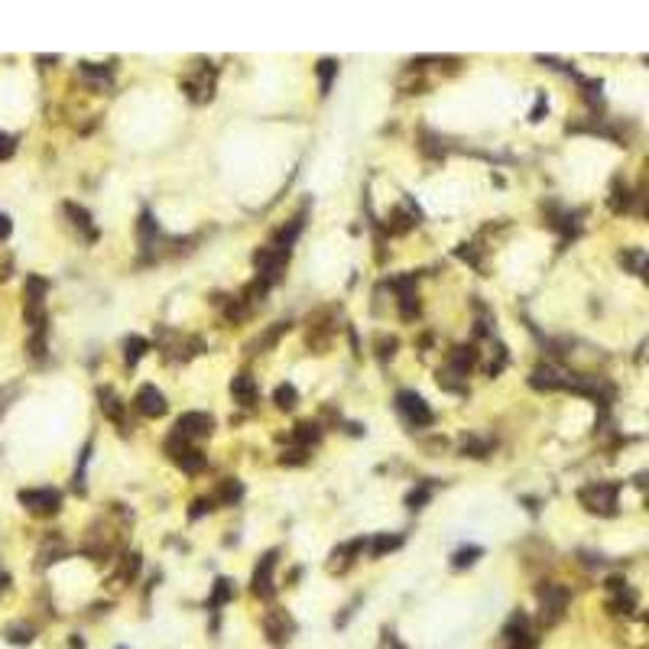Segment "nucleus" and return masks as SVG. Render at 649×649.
<instances>
[{"mask_svg":"<svg viewBox=\"0 0 649 649\" xmlns=\"http://www.w3.org/2000/svg\"><path fill=\"white\" fill-rule=\"evenodd\" d=\"M273 399H276L279 409H292V406H296V399H299V393H296V386H292V384H283V386H276Z\"/></svg>","mask_w":649,"mask_h":649,"instance_id":"17","label":"nucleus"},{"mask_svg":"<svg viewBox=\"0 0 649 649\" xmlns=\"http://www.w3.org/2000/svg\"><path fill=\"white\" fill-rule=\"evenodd\" d=\"M614 195H620V189H617V192H614ZM627 189H623V208H627V202H630V198H627ZM610 208H614V211H620V198H617V202H614V205H610Z\"/></svg>","mask_w":649,"mask_h":649,"instance_id":"31","label":"nucleus"},{"mask_svg":"<svg viewBox=\"0 0 649 649\" xmlns=\"http://www.w3.org/2000/svg\"><path fill=\"white\" fill-rule=\"evenodd\" d=\"M565 377L568 373H562V370H555V367H536L532 370V377H529V384L536 386V390H565Z\"/></svg>","mask_w":649,"mask_h":649,"instance_id":"11","label":"nucleus"},{"mask_svg":"<svg viewBox=\"0 0 649 649\" xmlns=\"http://www.w3.org/2000/svg\"><path fill=\"white\" fill-rule=\"evenodd\" d=\"M169 455L176 458V464H179L182 471H202L205 468V455L198 451V448H185V438H182V445H176L169 438Z\"/></svg>","mask_w":649,"mask_h":649,"instance_id":"9","label":"nucleus"},{"mask_svg":"<svg viewBox=\"0 0 649 649\" xmlns=\"http://www.w3.org/2000/svg\"><path fill=\"white\" fill-rule=\"evenodd\" d=\"M133 403H137V409L143 415H162L166 413V396H162L156 386H140Z\"/></svg>","mask_w":649,"mask_h":649,"instance_id":"10","label":"nucleus"},{"mask_svg":"<svg viewBox=\"0 0 649 649\" xmlns=\"http://www.w3.org/2000/svg\"><path fill=\"white\" fill-rule=\"evenodd\" d=\"M65 211H68V218L75 221V227H82V231H88V237H97V231L91 227V214L82 208V205H75V202H68L65 205Z\"/></svg>","mask_w":649,"mask_h":649,"instance_id":"14","label":"nucleus"},{"mask_svg":"<svg viewBox=\"0 0 649 649\" xmlns=\"http://www.w3.org/2000/svg\"><path fill=\"white\" fill-rule=\"evenodd\" d=\"M20 503L30 513H36V516H49V513L59 510L62 497H59V490H53V487H36V490H23Z\"/></svg>","mask_w":649,"mask_h":649,"instance_id":"4","label":"nucleus"},{"mask_svg":"<svg viewBox=\"0 0 649 649\" xmlns=\"http://www.w3.org/2000/svg\"><path fill=\"white\" fill-rule=\"evenodd\" d=\"M7 234H10V218H7V214H0V241H3Z\"/></svg>","mask_w":649,"mask_h":649,"instance_id":"30","label":"nucleus"},{"mask_svg":"<svg viewBox=\"0 0 649 649\" xmlns=\"http://www.w3.org/2000/svg\"><path fill=\"white\" fill-rule=\"evenodd\" d=\"M396 409L403 413V419L409 422V426L422 429V426H432V409L426 406V399L419 393H413V390H403V393H396Z\"/></svg>","mask_w":649,"mask_h":649,"instance_id":"1","label":"nucleus"},{"mask_svg":"<svg viewBox=\"0 0 649 649\" xmlns=\"http://www.w3.org/2000/svg\"><path fill=\"white\" fill-rule=\"evenodd\" d=\"M543 111H545V97H539V101H536V107H532L529 120H539V117H543Z\"/></svg>","mask_w":649,"mask_h":649,"instance_id":"29","label":"nucleus"},{"mask_svg":"<svg viewBox=\"0 0 649 649\" xmlns=\"http://www.w3.org/2000/svg\"><path fill=\"white\" fill-rule=\"evenodd\" d=\"M403 543L399 536H377L373 539V555H384V552H390V549H396V545Z\"/></svg>","mask_w":649,"mask_h":649,"instance_id":"21","label":"nucleus"},{"mask_svg":"<svg viewBox=\"0 0 649 649\" xmlns=\"http://www.w3.org/2000/svg\"><path fill=\"white\" fill-rule=\"evenodd\" d=\"M101 409H104L111 419H117L120 422V403L114 399V393H104V390H101Z\"/></svg>","mask_w":649,"mask_h":649,"instance_id":"22","label":"nucleus"},{"mask_svg":"<svg viewBox=\"0 0 649 649\" xmlns=\"http://www.w3.org/2000/svg\"><path fill=\"white\" fill-rule=\"evenodd\" d=\"M503 639L510 649H536V637H532L526 614H513L510 623L503 627Z\"/></svg>","mask_w":649,"mask_h":649,"instance_id":"6","label":"nucleus"},{"mask_svg":"<svg viewBox=\"0 0 649 649\" xmlns=\"http://www.w3.org/2000/svg\"><path fill=\"white\" fill-rule=\"evenodd\" d=\"M474 361H478V351H474L471 344L468 348L461 344V348H455V351L448 354V367H451V373H458V377H468V370L474 367Z\"/></svg>","mask_w":649,"mask_h":649,"instance_id":"13","label":"nucleus"},{"mask_svg":"<svg viewBox=\"0 0 649 649\" xmlns=\"http://www.w3.org/2000/svg\"><path fill=\"white\" fill-rule=\"evenodd\" d=\"M578 500L585 503L591 513H614L617 507V487L614 484H591L578 493Z\"/></svg>","mask_w":649,"mask_h":649,"instance_id":"3","label":"nucleus"},{"mask_svg":"<svg viewBox=\"0 0 649 649\" xmlns=\"http://www.w3.org/2000/svg\"><path fill=\"white\" fill-rule=\"evenodd\" d=\"M286 256L283 250H276V247H260L254 254V263L256 270H260V283H276L279 276H283V270H286Z\"/></svg>","mask_w":649,"mask_h":649,"instance_id":"2","label":"nucleus"},{"mask_svg":"<svg viewBox=\"0 0 649 649\" xmlns=\"http://www.w3.org/2000/svg\"><path fill=\"white\" fill-rule=\"evenodd\" d=\"M13 153V137H7V133H0V160H7Z\"/></svg>","mask_w":649,"mask_h":649,"instance_id":"27","label":"nucleus"},{"mask_svg":"<svg viewBox=\"0 0 649 649\" xmlns=\"http://www.w3.org/2000/svg\"><path fill=\"white\" fill-rule=\"evenodd\" d=\"M292 438L299 442V448H309L312 442H319L321 438V429L315 426V422H299L296 432H292Z\"/></svg>","mask_w":649,"mask_h":649,"instance_id":"15","label":"nucleus"},{"mask_svg":"<svg viewBox=\"0 0 649 649\" xmlns=\"http://www.w3.org/2000/svg\"><path fill=\"white\" fill-rule=\"evenodd\" d=\"M305 461V448H292V451H283V464H299Z\"/></svg>","mask_w":649,"mask_h":649,"instance_id":"25","label":"nucleus"},{"mask_svg":"<svg viewBox=\"0 0 649 649\" xmlns=\"http://www.w3.org/2000/svg\"><path fill=\"white\" fill-rule=\"evenodd\" d=\"M620 260H627V263L633 266L637 273L643 270V250H633V254H620Z\"/></svg>","mask_w":649,"mask_h":649,"instance_id":"26","label":"nucleus"},{"mask_svg":"<svg viewBox=\"0 0 649 649\" xmlns=\"http://www.w3.org/2000/svg\"><path fill=\"white\" fill-rule=\"evenodd\" d=\"M143 351H147V341L143 338H127L124 341V354H127L130 364H137L140 357H143Z\"/></svg>","mask_w":649,"mask_h":649,"instance_id":"19","label":"nucleus"},{"mask_svg":"<svg viewBox=\"0 0 649 649\" xmlns=\"http://www.w3.org/2000/svg\"><path fill=\"white\" fill-rule=\"evenodd\" d=\"M214 429V419L208 413H185L179 415L176 422V435L179 438H202V435H211Z\"/></svg>","mask_w":649,"mask_h":649,"instance_id":"7","label":"nucleus"},{"mask_svg":"<svg viewBox=\"0 0 649 649\" xmlns=\"http://www.w3.org/2000/svg\"><path fill=\"white\" fill-rule=\"evenodd\" d=\"M231 597V581L227 578H218V587H214V597H211V604L218 607V604H224Z\"/></svg>","mask_w":649,"mask_h":649,"instance_id":"23","label":"nucleus"},{"mask_svg":"<svg viewBox=\"0 0 649 649\" xmlns=\"http://www.w3.org/2000/svg\"><path fill=\"white\" fill-rule=\"evenodd\" d=\"M30 633H32V630H10V639H13V643H30Z\"/></svg>","mask_w":649,"mask_h":649,"instance_id":"28","label":"nucleus"},{"mask_svg":"<svg viewBox=\"0 0 649 649\" xmlns=\"http://www.w3.org/2000/svg\"><path fill=\"white\" fill-rule=\"evenodd\" d=\"M478 555H480V549H478V545H468V549H458V552H455V558H451V565H455V568H464V565H474V562H478Z\"/></svg>","mask_w":649,"mask_h":649,"instance_id":"20","label":"nucleus"},{"mask_svg":"<svg viewBox=\"0 0 649 649\" xmlns=\"http://www.w3.org/2000/svg\"><path fill=\"white\" fill-rule=\"evenodd\" d=\"M468 451H471L474 458H484V455L490 451V445H487V442H478V438H471V442L464 438V455H468Z\"/></svg>","mask_w":649,"mask_h":649,"instance_id":"24","label":"nucleus"},{"mask_svg":"<svg viewBox=\"0 0 649 649\" xmlns=\"http://www.w3.org/2000/svg\"><path fill=\"white\" fill-rule=\"evenodd\" d=\"M335 75H338V62H335V59H321V62H319V88H321V95H328V91H331Z\"/></svg>","mask_w":649,"mask_h":649,"instance_id":"16","label":"nucleus"},{"mask_svg":"<svg viewBox=\"0 0 649 649\" xmlns=\"http://www.w3.org/2000/svg\"><path fill=\"white\" fill-rule=\"evenodd\" d=\"M429 497H432V487H429V484H419V487L406 497V507H409V510H422V503H426Z\"/></svg>","mask_w":649,"mask_h":649,"instance_id":"18","label":"nucleus"},{"mask_svg":"<svg viewBox=\"0 0 649 649\" xmlns=\"http://www.w3.org/2000/svg\"><path fill=\"white\" fill-rule=\"evenodd\" d=\"M273 568H276V552H266L254 572V594L260 597L273 594Z\"/></svg>","mask_w":649,"mask_h":649,"instance_id":"8","label":"nucleus"},{"mask_svg":"<svg viewBox=\"0 0 649 649\" xmlns=\"http://www.w3.org/2000/svg\"><path fill=\"white\" fill-rule=\"evenodd\" d=\"M539 604H543V620L555 623L568 607V587L565 585H543L539 587Z\"/></svg>","mask_w":649,"mask_h":649,"instance_id":"5","label":"nucleus"},{"mask_svg":"<svg viewBox=\"0 0 649 649\" xmlns=\"http://www.w3.org/2000/svg\"><path fill=\"white\" fill-rule=\"evenodd\" d=\"M231 393H234V399L241 406H254L256 396H260V390H256V380L250 377V373H237L234 384H231Z\"/></svg>","mask_w":649,"mask_h":649,"instance_id":"12","label":"nucleus"}]
</instances>
